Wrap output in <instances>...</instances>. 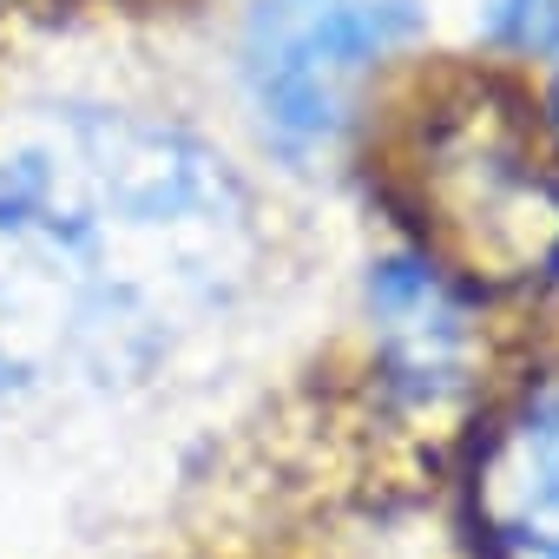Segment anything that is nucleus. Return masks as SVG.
Listing matches in <instances>:
<instances>
[{
	"label": "nucleus",
	"instance_id": "20e7f679",
	"mask_svg": "<svg viewBox=\"0 0 559 559\" xmlns=\"http://www.w3.org/2000/svg\"><path fill=\"white\" fill-rule=\"evenodd\" d=\"M552 60H559V47H552ZM546 106H552L546 119H552V139H559V67H552V99H546Z\"/></svg>",
	"mask_w": 559,
	"mask_h": 559
},
{
	"label": "nucleus",
	"instance_id": "7ed1b4c3",
	"mask_svg": "<svg viewBox=\"0 0 559 559\" xmlns=\"http://www.w3.org/2000/svg\"><path fill=\"white\" fill-rule=\"evenodd\" d=\"M480 34L500 53H552L559 47V0H487Z\"/></svg>",
	"mask_w": 559,
	"mask_h": 559
},
{
	"label": "nucleus",
	"instance_id": "f257e3e1",
	"mask_svg": "<svg viewBox=\"0 0 559 559\" xmlns=\"http://www.w3.org/2000/svg\"><path fill=\"white\" fill-rule=\"evenodd\" d=\"M428 0H243L237 8V93L270 152H330L369 93V80L415 47Z\"/></svg>",
	"mask_w": 559,
	"mask_h": 559
},
{
	"label": "nucleus",
	"instance_id": "39448f33",
	"mask_svg": "<svg viewBox=\"0 0 559 559\" xmlns=\"http://www.w3.org/2000/svg\"><path fill=\"white\" fill-rule=\"evenodd\" d=\"M27 8H34V0H0V27H8L14 14H27Z\"/></svg>",
	"mask_w": 559,
	"mask_h": 559
},
{
	"label": "nucleus",
	"instance_id": "f03ea898",
	"mask_svg": "<svg viewBox=\"0 0 559 559\" xmlns=\"http://www.w3.org/2000/svg\"><path fill=\"white\" fill-rule=\"evenodd\" d=\"M376 349L408 402H441L467 376V310L428 257H382L369 276Z\"/></svg>",
	"mask_w": 559,
	"mask_h": 559
}]
</instances>
